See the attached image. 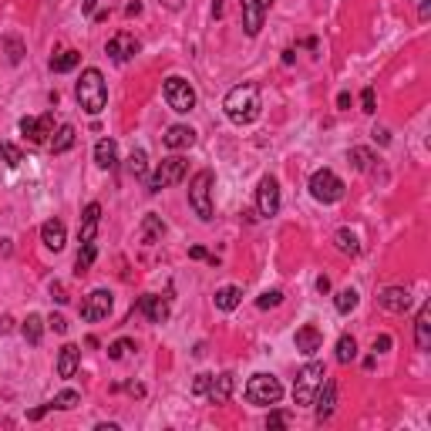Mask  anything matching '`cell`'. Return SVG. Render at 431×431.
Masks as SVG:
<instances>
[{
  "mask_svg": "<svg viewBox=\"0 0 431 431\" xmlns=\"http://www.w3.org/2000/svg\"><path fill=\"white\" fill-rule=\"evenodd\" d=\"M293 344H297V351L304 354V357H314V354L323 347V334H320L317 327H310V323H307V327H300V330H297Z\"/></svg>",
  "mask_w": 431,
  "mask_h": 431,
  "instance_id": "obj_17",
  "label": "cell"
},
{
  "mask_svg": "<svg viewBox=\"0 0 431 431\" xmlns=\"http://www.w3.org/2000/svg\"><path fill=\"white\" fill-rule=\"evenodd\" d=\"M51 408H54V404H40V408H34V411H31L27 418H31V421H38V418H44V415H47Z\"/></svg>",
  "mask_w": 431,
  "mask_h": 431,
  "instance_id": "obj_46",
  "label": "cell"
},
{
  "mask_svg": "<svg viewBox=\"0 0 431 431\" xmlns=\"http://www.w3.org/2000/svg\"><path fill=\"white\" fill-rule=\"evenodd\" d=\"M283 397V384L273 374H253L246 381V401L249 404H276Z\"/></svg>",
  "mask_w": 431,
  "mask_h": 431,
  "instance_id": "obj_6",
  "label": "cell"
},
{
  "mask_svg": "<svg viewBox=\"0 0 431 431\" xmlns=\"http://www.w3.org/2000/svg\"><path fill=\"white\" fill-rule=\"evenodd\" d=\"M354 357H357V341L344 334V337L337 341V360H341V364H351Z\"/></svg>",
  "mask_w": 431,
  "mask_h": 431,
  "instance_id": "obj_34",
  "label": "cell"
},
{
  "mask_svg": "<svg viewBox=\"0 0 431 431\" xmlns=\"http://www.w3.org/2000/svg\"><path fill=\"white\" fill-rule=\"evenodd\" d=\"M286 425H290V415H283V411H273L267 418V428H286Z\"/></svg>",
  "mask_w": 431,
  "mask_h": 431,
  "instance_id": "obj_42",
  "label": "cell"
},
{
  "mask_svg": "<svg viewBox=\"0 0 431 431\" xmlns=\"http://www.w3.org/2000/svg\"><path fill=\"white\" fill-rule=\"evenodd\" d=\"M112 293L108 290H91L88 297H84V304H81V320H88V323H98V320H105V317L112 314Z\"/></svg>",
  "mask_w": 431,
  "mask_h": 431,
  "instance_id": "obj_9",
  "label": "cell"
},
{
  "mask_svg": "<svg viewBox=\"0 0 431 431\" xmlns=\"http://www.w3.org/2000/svg\"><path fill=\"white\" fill-rule=\"evenodd\" d=\"M10 323H14V320H10V317H0V330H3V334H7V330H10Z\"/></svg>",
  "mask_w": 431,
  "mask_h": 431,
  "instance_id": "obj_52",
  "label": "cell"
},
{
  "mask_svg": "<svg viewBox=\"0 0 431 431\" xmlns=\"http://www.w3.org/2000/svg\"><path fill=\"white\" fill-rule=\"evenodd\" d=\"M337 105H341V108H351V95H347V91H344V95H337Z\"/></svg>",
  "mask_w": 431,
  "mask_h": 431,
  "instance_id": "obj_49",
  "label": "cell"
},
{
  "mask_svg": "<svg viewBox=\"0 0 431 431\" xmlns=\"http://www.w3.org/2000/svg\"><path fill=\"white\" fill-rule=\"evenodd\" d=\"M189 256H193V260H209V263H216V256H209L202 246H193V249H189Z\"/></svg>",
  "mask_w": 431,
  "mask_h": 431,
  "instance_id": "obj_45",
  "label": "cell"
},
{
  "mask_svg": "<svg viewBox=\"0 0 431 431\" xmlns=\"http://www.w3.org/2000/svg\"><path fill=\"white\" fill-rule=\"evenodd\" d=\"M162 233H165V223H162V216L149 212V216H145V223H142V243H145V246H152V243H156Z\"/></svg>",
  "mask_w": 431,
  "mask_h": 431,
  "instance_id": "obj_27",
  "label": "cell"
},
{
  "mask_svg": "<svg viewBox=\"0 0 431 431\" xmlns=\"http://www.w3.org/2000/svg\"><path fill=\"white\" fill-rule=\"evenodd\" d=\"M40 239H44V246L47 249H64V239H68V230H64V223L61 219H47L44 226H40Z\"/></svg>",
  "mask_w": 431,
  "mask_h": 431,
  "instance_id": "obj_21",
  "label": "cell"
},
{
  "mask_svg": "<svg viewBox=\"0 0 431 431\" xmlns=\"http://www.w3.org/2000/svg\"><path fill=\"white\" fill-rule=\"evenodd\" d=\"M98 226H101V206L98 202H88V209H84V216H81V243H95V236H98Z\"/></svg>",
  "mask_w": 431,
  "mask_h": 431,
  "instance_id": "obj_20",
  "label": "cell"
},
{
  "mask_svg": "<svg viewBox=\"0 0 431 431\" xmlns=\"http://www.w3.org/2000/svg\"><path fill=\"white\" fill-rule=\"evenodd\" d=\"M81 61L78 51H61L58 58H51V71H58V75H64V71H75Z\"/></svg>",
  "mask_w": 431,
  "mask_h": 431,
  "instance_id": "obj_28",
  "label": "cell"
},
{
  "mask_svg": "<svg viewBox=\"0 0 431 431\" xmlns=\"http://www.w3.org/2000/svg\"><path fill=\"white\" fill-rule=\"evenodd\" d=\"M135 14H142V3L135 0V3H128V17H135Z\"/></svg>",
  "mask_w": 431,
  "mask_h": 431,
  "instance_id": "obj_51",
  "label": "cell"
},
{
  "mask_svg": "<svg viewBox=\"0 0 431 431\" xmlns=\"http://www.w3.org/2000/svg\"><path fill=\"white\" fill-rule=\"evenodd\" d=\"M162 91H165V101H169L172 112L189 115V112L196 108V88H193L186 78H179V75L165 78V88H162Z\"/></svg>",
  "mask_w": 431,
  "mask_h": 431,
  "instance_id": "obj_4",
  "label": "cell"
},
{
  "mask_svg": "<svg viewBox=\"0 0 431 431\" xmlns=\"http://www.w3.org/2000/svg\"><path fill=\"white\" fill-rule=\"evenodd\" d=\"M378 304H381L384 310H391V314H404V310L411 307V293H408L404 286H388V290L378 297Z\"/></svg>",
  "mask_w": 431,
  "mask_h": 431,
  "instance_id": "obj_18",
  "label": "cell"
},
{
  "mask_svg": "<svg viewBox=\"0 0 431 431\" xmlns=\"http://www.w3.org/2000/svg\"><path fill=\"white\" fill-rule=\"evenodd\" d=\"M418 14H421V21L428 17V14H431V0H421V10H418Z\"/></svg>",
  "mask_w": 431,
  "mask_h": 431,
  "instance_id": "obj_50",
  "label": "cell"
},
{
  "mask_svg": "<svg viewBox=\"0 0 431 431\" xmlns=\"http://www.w3.org/2000/svg\"><path fill=\"white\" fill-rule=\"evenodd\" d=\"M182 179H186V158H179V156L162 158L156 175L149 179V193H162V189H169V186H175V182H182Z\"/></svg>",
  "mask_w": 431,
  "mask_h": 431,
  "instance_id": "obj_8",
  "label": "cell"
},
{
  "mask_svg": "<svg viewBox=\"0 0 431 431\" xmlns=\"http://www.w3.org/2000/svg\"><path fill=\"white\" fill-rule=\"evenodd\" d=\"M260 3H263V7H267V10H270V3H273V0H260Z\"/></svg>",
  "mask_w": 431,
  "mask_h": 431,
  "instance_id": "obj_53",
  "label": "cell"
},
{
  "mask_svg": "<svg viewBox=\"0 0 431 431\" xmlns=\"http://www.w3.org/2000/svg\"><path fill=\"white\" fill-rule=\"evenodd\" d=\"M128 351H132V341H125V337H121V341H115V344L108 347V357H112V360H121Z\"/></svg>",
  "mask_w": 431,
  "mask_h": 431,
  "instance_id": "obj_41",
  "label": "cell"
},
{
  "mask_svg": "<svg viewBox=\"0 0 431 431\" xmlns=\"http://www.w3.org/2000/svg\"><path fill=\"white\" fill-rule=\"evenodd\" d=\"M75 95H78L81 108H84L88 115H101V112H105V105H108L105 75H101L98 68H88V71H81V81H78V88H75Z\"/></svg>",
  "mask_w": 431,
  "mask_h": 431,
  "instance_id": "obj_2",
  "label": "cell"
},
{
  "mask_svg": "<svg viewBox=\"0 0 431 431\" xmlns=\"http://www.w3.org/2000/svg\"><path fill=\"white\" fill-rule=\"evenodd\" d=\"M334 307H337V314H351L354 307H357V290H341L337 297H334Z\"/></svg>",
  "mask_w": 431,
  "mask_h": 431,
  "instance_id": "obj_33",
  "label": "cell"
},
{
  "mask_svg": "<svg viewBox=\"0 0 431 431\" xmlns=\"http://www.w3.org/2000/svg\"><path fill=\"white\" fill-rule=\"evenodd\" d=\"M51 404H54V408H61V411H71V408H78V404H81V394L68 388V391L58 394V397H54Z\"/></svg>",
  "mask_w": 431,
  "mask_h": 431,
  "instance_id": "obj_36",
  "label": "cell"
},
{
  "mask_svg": "<svg viewBox=\"0 0 431 431\" xmlns=\"http://www.w3.org/2000/svg\"><path fill=\"white\" fill-rule=\"evenodd\" d=\"M0 158L10 165V169H17L21 162H24V156H21V149L17 145H10V142H0Z\"/></svg>",
  "mask_w": 431,
  "mask_h": 431,
  "instance_id": "obj_37",
  "label": "cell"
},
{
  "mask_svg": "<svg viewBox=\"0 0 431 431\" xmlns=\"http://www.w3.org/2000/svg\"><path fill=\"white\" fill-rule=\"evenodd\" d=\"M323 378H327V371H323V364L320 360H310L300 374H297V384H293V401L297 404H314V394L317 388L323 384Z\"/></svg>",
  "mask_w": 431,
  "mask_h": 431,
  "instance_id": "obj_5",
  "label": "cell"
},
{
  "mask_svg": "<svg viewBox=\"0 0 431 431\" xmlns=\"http://www.w3.org/2000/svg\"><path fill=\"white\" fill-rule=\"evenodd\" d=\"M239 3H243V27H246L249 38H256L260 27H263V14H267V7H263L260 0H239Z\"/></svg>",
  "mask_w": 431,
  "mask_h": 431,
  "instance_id": "obj_15",
  "label": "cell"
},
{
  "mask_svg": "<svg viewBox=\"0 0 431 431\" xmlns=\"http://www.w3.org/2000/svg\"><path fill=\"white\" fill-rule=\"evenodd\" d=\"M47 327L54 330V334H68V320L61 314H51V320H47Z\"/></svg>",
  "mask_w": 431,
  "mask_h": 431,
  "instance_id": "obj_43",
  "label": "cell"
},
{
  "mask_svg": "<svg viewBox=\"0 0 431 431\" xmlns=\"http://www.w3.org/2000/svg\"><path fill=\"white\" fill-rule=\"evenodd\" d=\"M95 162H98V169H115L118 145L112 142V138H101V142L95 145Z\"/></svg>",
  "mask_w": 431,
  "mask_h": 431,
  "instance_id": "obj_24",
  "label": "cell"
},
{
  "mask_svg": "<svg viewBox=\"0 0 431 431\" xmlns=\"http://www.w3.org/2000/svg\"><path fill=\"white\" fill-rule=\"evenodd\" d=\"M314 404H317V418H320V421L330 418L334 408H337V384H334V381H323L314 394Z\"/></svg>",
  "mask_w": 431,
  "mask_h": 431,
  "instance_id": "obj_14",
  "label": "cell"
},
{
  "mask_svg": "<svg viewBox=\"0 0 431 431\" xmlns=\"http://www.w3.org/2000/svg\"><path fill=\"white\" fill-rule=\"evenodd\" d=\"M209 381H212V374H199L196 381H193V394H199V397H202V394L209 391Z\"/></svg>",
  "mask_w": 431,
  "mask_h": 431,
  "instance_id": "obj_44",
  "label": "cell"
},
{
  "mask_svg": "<svg viewBox=\"0 0 431 431\" xmlns=\"http://www.w3.org/2000/svg\"><path fill=\"white\" fill-rule=\"evenodd\" d=\"M78 364H81V351L75 344H64L58 351V378H75L78 374Z\"/></svg>",
  "mask_w": 431,
  "mask_h": 431,
  "instance_id": "obj_22",
  "label": "cell"
},
{
  "mask_svg": "<svg viewBox=\"0 0 431 431\" xmlns=\"http://www.w3.org/2000/svg\"><path fill=\"white\" fill-rule=\"evenodd\" d=\"M128 172L135 175V179H142L145 172H149V158L142 149H132V156H128Z\"/></svg>",
  "mask_w": 431,
  "mask_h": 431,
  "instance_id": "obj_32",
  "label": "cell"
},
{
  "mask_svg": "<svg viewBox=\"0 0 431 431\" xmlns=\"http://www.w3.org/2000/svg\"><path fill=\"white\" fill-rule=\"evenodd\" d=\"M233 388H236V378L230 374V371H223V374H212L206 397H209L212 404H226V401L233 397Z\"/></svg>",
  "mask_w": 431,
  "mask_h": 431,
  "instance_id": "obj_13",
  "label": "cell"
},
{
  "mask_svg": "<svg viewBox=\"0 0 431 431\" xmlns=\"http://www.w3.org/2000/svg\"><path fill=\"white\" fill-rule=\"evenodd\" d=\"M260 108H263V101H260V88H256L253 81L236 84L233 91L226 95V101H223V112H226V118H230L233 125L256 121V118H260Z\"/></svg>",
  "mask_w": 431,
  "mask_h": 431,
  "instance_id": "obj_1",
  "label": "cell"
},
{
  "mask_svg": "<svg viewBox=\"0 0 431 431\" xmlns=\"http://www.w3.org/2000/svg\"><path fill=\"white\" fill-rule=\"evenodd\" d=\"M310 196H314L317 202H323V206L341 202V199H344V182H341L330 169H317L314 175H310Z\"/></svg>",
  "mask_w": 431,
  "mask_h": 431,
  "instance_id": "obj_7",
  "label": "cell"
},
{
  "mask_svg": "<svg viewBox=\"0 0 431 431\" xmlns=\"http://www.w3.org/2000/svg\"><path fill=\"white\" fill-rule=\"evenodd\" d=\"M189 202H193V209H196V216L202 223L212 219V172L209 169H202V172L193 175V182H189Z\"/></svg>",
  "mask_w": 431,
  "mask_h": 431,
  "instance_id": "obj_3",
  "label": "cell"
},
{
  "mask_svg": "<svg viewBox=\"0 0 431 431\" xmlns=\"http://www.w3.org/2000/svg\"><path fill=\"white\" fill-rule=\"evenodd\" d=\"M280 304H283V293H280V290H270V293H263V297L256 300L260 310H270V307H280Z\"/></svg>",
  "mask_w": 431,
  "mask_h": 431,
  "instance_id": "obj_39",
  "label": "cell"
},
{
  "mask_svg": "<svg viewBox=\"0 0 431 431\" xmlns=\"http://www.w3.org/2000/svg\"><path fill=\"white\" fill-rule=\"evenodd\" d=\"M388 347H391V337H388V334H381V337L374 341V351H388Z\"/></svg>",
  "mask_w": 431,
  "mask_h": 431,
  "instance_id": "obj_47",
  "label": "cell"
},
{
  "mask_svg": "<svg viewBox=\"0 0 431 431\" xmlns=\"http://www.w3.org/2000/svg\"><path fill=\"white\" fill-rule=\"evenodd\" d=\"M415 344H418V351H428L431 347V307L428 304H421L418 320H415Z\"/></svg>",
  "mask_w": 431,
  "mask_h": 431,
  "instance_id": "obj_23",
  "label": "cell"
},
{
  "mask_svg": "<svg viewBox=\"0 0 431 431\" xmlns=\"http://www.w3.org/2000/svg\"><path fill=\"white\" fill-rule=\"evenodd\" d=\"M3 47H7V61H10V64H21V58H24L21 40H17V38H3Z\"/></svg>",
  "mask_w": 431,
  "mask_h": 431,
  "instance_id": "obj_38",
  "label": "cell"
},
{
  "mask_svg": "<svg viewBox=\"0 0 431 431\" xmlns=\"http://www.w3.org/2000/svg\"><path fill=\"white\" fill-rule=\"evenodd\" d=\"M138 310L149 317L152 323H165V320H169V300L158 297V293H145V297L138 300Z\"/></svg>",
  "mask_w": 431,
  "mask_h": 431,
  "instance_id": "obj_16",
  "label": "cell"
},
{
  "mask_svg": "<svg viewBox=\"0 0 431 431\" xmlns=\"http://www.w3.org/2000/svg\"><path fill=\"white\" fill-rule=\"evenodd\" d=\"M347 158H351V165L357 169V172H367V169H371V162H374V156H371L367 149H351Z\"/></svg>",
  "mask_w": 431,
  "mask_h": 431,
  "instance_id": "obj_35",
  "label": "cell"
},
{
  "mask_svg": "<svg viewBox=\"0 0 431 431\" xmlns=\"http://www.w3.org/2000/svg\"><path fill=\"white\" fill-rule=\"evenodd\" d=\"M334 243H337V249L347 253V256H357V253H360V243H357V236H354L351 230H337Z\"/></svg>",
  "mask_w": 431,
  "mask_h": 431,
  "instance_id": "obj_29",
  "label": "cell"
},
{
  "mask_svg": "<svg viewBox=\"0 0 431 431\" xmlns=\"http://www.w3.org/2000/svg\"><path fill=\"white\" fill-rule=\"evenodd\" d=\"M162 142H165L169 149L182 152V149H193V142H196V132H193L189 125H172V128L162 135Z\"/></svg>",
  "mask_w": 431,
  "mask_h": 431,
  "instance_id": "obj_19",
  "label": "cell"
},
{
  "mask_svg": "<svg viewBox=\"0 0 431 431\" xmlns=\"http://www.w3.org/2000/svg\"><path fill=\"white\" fill-rule=\"evenodd\" d=\"M239 300H243V290H239V286H219V290H216V307L226 310V314L239 307Z\"/></svg>",
  "mask_w": 431,
  "mask_h": 431,
  "instance_id": "obj_26",
  "label": "cell"
},
{
  "mask_svg": "<svg viewBox=\"0 0 431 431\" xmlns=\"http://www.w3.org/2000/svg\"><path fill=\"white\" fill-rule=\"evenodd\" d=\"M317 290L327 293V290H330V280H327V276H317Z\"/></svg>",
  "mask_w": 431,
  "mask_h": 431,
  "instance_id": "obj_48",
  "label": "cell"
},
{
  "mask_svg": "<svg viewBox=\"0 0 431 431\" xmlns=\"http://www.w3.org/2000/svg\"><path fill=\"white\" fill-rule=\"evenodd\" d=\"M360 108H364L367 115H374V112H378V98H374V88H364V91H360Z\"/></svg>",
  "mask_w": 431,
  "mask_h": 431,
  "instance_id": "obj_40",
  "label": "cell"
},
{
  "mask_svg": "<svg viewBox=\"0 0 431 431\" xmlns=\"http://www.w3.org/2000/svg\"><path fill=\"white\" fill-rule=\"evenodd\" d=\"M256 209H260V216H276V209H280V186L270 175L256 189Z\"/></svg>",
  "mask_w": 431,
  "mask_h": 431,
  "instance_id": "obj_12",
  "label": "cell"
},
{
  "mask_svg": "<svg viewBox=\"0 0 431 431\" xmlns=\"http://www.w3.org/2000/svg\"><path fill=\"white\" fill-rule=\"evenodd\" d=\"M21 132L27 135V142L44 145L47 135H54V115H40V118H21Z\"/></svg>",
  "mask_w": 431,
  "mask_h": 431,
  "instance_id": "obj_10",
  "label": "cell"
},
{
  "mask_svg": "<svg viewBox=\"0 0 431 431\" xmlns=\"http://www.w3.org/2000/svg\"><path fill=\"white\" fill-rule=\"evenodd\" d=\"M24 337H27V344H40V337H44V320H40L38 314H31L27 320H24Z\"/></svg>",
  "mask_w": 431,
  "mask_h": 431,
  "instance_id": "obj_30",
  "label": "cell"
},
{
  "mask_svg": "<svg viewBox=\"0 0 431 431\" xmlns=\"http://www.w3.org/2000/svg\"><path fill=\"white\" fill-rule=\"evenodd\" d=\"M105 51H108V58H112V61L125 64V61L138 51V40H135V34H128V31H118L115 38H108Z\"/></svg>",
  "mask_w": 431,
  "mask_h": 431,
  "instance_id": "obj_11",
  "label": "cell"
},
{
  "mask_svg": "<svg viewBox=\"0 0 431 431\" xmlns=\"http://www.w3.org/2000/svg\"><path fill=\"white\" fill-rule=\"evenodd\" d=\"M95 256H98V249H95V243H81V253H78V260H75V270L81 273H88L91 270V263H95Z\"/></svg>",
  "mask_w": 431,
  "mask_h": 431,
  "instance_id": "obj_31",
  "label": "cell"
},
{
  "mask_svg": "<svg viewBox=\"0 0 431 431\" xmlns=\"http://www.w3.org/2000/svg\"><path fill=\"white\" fill-rule=\"evenodd\" d=\"M75 135H78V132H75V125H61V128L54 132V138H51V152H54V156L68 152V149L75 145Z\"/></svg>",
  "mask_w": 431,
  "mask_h": 431,
  "instance_id": "obj_25",
  "label": "cell"
}]
</instances>
